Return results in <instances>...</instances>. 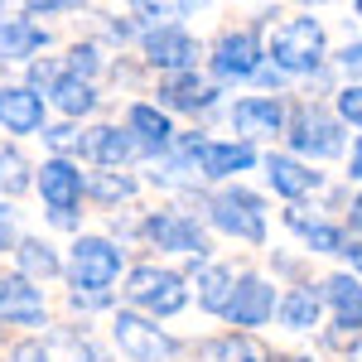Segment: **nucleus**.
Masks as SVG:
<instances>
[{"label": "nucleus", "instance_id": "nucleus-1", "mask_svg": "<svg viewBox=\"0 0 362 362\" xmlns=\"http://www.w3.org/2000/svg\"><path fill=\"white\" fill-rule=\"evenodd\" d=\"M271 63L280 73H319L324 68V25L314 15L280 25L271 39Z\"/></svg>", "mask_w": 362, "mask_h": 362}, {"label": "nucleus", "instance_id": "nucleus-2", "mask_svg": "<svg viewBox=\"0 0 362 362\" xmlns=\"http://www.w3.org/2000/svg\"><path fill=\"white\" fill-rule=\"evenodd\" d=\"M121 295H126L136 309H145L150 319H169V314H179V309L189 305L184 276L160 271V266H131V276H126V290H121Z\"/></svg>", "mask_w": 362, "mask_h": 362}, {"label": "nucleus", "instance_id": "nucleus-3", "mask_svg": "<svg viewBox=\"0 0 362 362\" xmlns=\"http://www.w3.org/2000/svg\"><path fill=\"white\" fill-rule=\"evenodd\" d=\"M208 218L213 227H223L227 237H237V242H261L266 237V203L251 194V189H223V194L208 203Z\"/></svg>", "mask_w": 362, "mask_h": 362}, {"label": "nucleus", "instance_id": "nucleus-4", "mask_svg": "<svg viewBox=\"0 0 362 362\" xmlns=\"http://www.w3.org/2000/svg\"><path fill=\"white\" fill-rule=\"evenodd\" d=\"M121 276V247L107 242V237H78L73 242V266H68V280H73V295L78 290H97L107 295V285Z\"/></svg>", "mask_w": 362, "mask_h": 362}, {"label": "nucleus", "instance_id": "nucleus-5", "mask_svg": "<svg viewBox=\"0 0 362 362\" xmlns=\"http://www.w3.org/2000/svg\"><path fill=\"white\" fill-rule=\"evenodd\" d=\"M112 334H116L121 353L131 362H165V358H174V348H179L150 314H136V309H121V314H116Z\"/></svg>", "mask_w": 362, "mask_h": 362}, {"label": "nucleus", "instance_id": "nucleus-6", "mask_svg": "<svg viewBox=\"0 0 362 362\" xmlns=\"http://www.w3.org/2000/svg\"><path fill=\"white\" fill-rule=\"evenodd\" d=\"M290 145L295 155H314V160H329L343 150V121L329 116L324 107H300L290 121Z\"/></svg>", "mask_w": 362, "mask_h": 362}, {"label": "nucleus", "instance_id": "nucleus-7", "mask_svg": "<svg viewBox=\"0 0 362 362\" xmlns=\"http://www.w3.org/2000/svg\"><path fill=\"white\" fill-rule=\"evenodd\" d=\"M261 39H256V29H227L223 39H218V49H213V78H223V83H247L256 78L266 63H261Z\"/></svg>", "mask_w": 362, "mask_h": 362}, {"label": "nucleus", "instance_id": "nucleus-8", "mask_svg": "<svg viewBox=\"0 0 362 362\" xmlns=\"http://www.w3.org/2000/svg\"><path fill=\"white\" fill-rule=\"evenodd\" d=\"M145 63L150 68H160V73H194L198 63V39L194 34H184L179 25H160L145 34Z\"/></svg>", "mask_w": 362, "mask_h": 362}, {"label": "nucleus", "instance_id": "nucleus-9", "mask_svg": "<svg viewBox=\"0 0 362 362\" xmlns=\"http://www.w3.org/2000/svg\"><path fill=\"white\" fill-rule=\"evenodd\" d=\"M145 237H150L160 251H184V256H194V261L208 256L203 227H198L194 218H184V213H155V218L145 223Z\"/></svg>", "mask_w": 362, "mask_h": 362}, {"label": "nucleus", "instance_id": "nucleus-10", "mask_svg": "<svg viewBox=\"0 0 362 362\" xmlns=\"http://www.w3.org/2000/svg\"><path fill=\"white\" fill-rule=\"evenodd\" d=\"M39 194H44V203H49L54 213H73L87 194L83 169L73 165V160H63V155L44 160V169H39Z\"/></svg>", "mask_w": 362, "mask_h": 362}, {"label": "nucleus", "instance_id": "nucleus-11", "mask_svg": "<svg viewBox=\"0 0 362 362\" xmlns=\"http://www.w3.org/2000/svg\"><path fill=\"white\" fill-rule=\"evenodd\" d=\"M271 314H280L276 285H271V280H261V276H237V295H232L227 319H232L237 329H261Z\"/></svg>", "mask_w": 362, "mask_h": 362}, {"label": "nucleus", "instance_id": "nucleus-12", "mask_svg": "<svg viewBox=\"0 0 362 362\" xmlns=\"http://www.w3.org/2000/svg\"><path fill=\"white\" fill-rule=\"evenodd\" d=\"M232 131L247 140H261V136H280L285 131V102L280 97H242L232 107Z\"/></svg>", "mask_w": 362, "mask_h": 362}, {"label": "nucleus", "instance_id": "nucleus-13", "mask_svg": "<svg viewBox=\"0 0 362 362\" xmlns=\"http://www.w3.org/2000/svg\"><path fill=\"white\" fill-rule=\"evenodd\" d=\"M0 319L5 324H25V329H39L44 324V295L20 271L15 276H0Z\"/></svg>", "mask_w": 362, "mask_h": 362}, {"label": "nucleus", "instance_id": "nucleus-14", "mask_svg": "<svg viewBox=\"0 0 362 362\" xmlns=\"http://www.w3.org/2000/svg\"><path fill=\"white\" fill-rule=\"evenodd\" d=\"M0 126L10 136L44 131V97L34 87H0Z\"/></svg>", "mask_w": 362, "mask_h": 362}, {"label": "nucleus", "instance_id": "nucleus-15", "mask_svg": "<svg viewBox=\"0 0 362 362\" xmlns=\"http://www.w3.org/2000/svg\"><path fill=\"white\" fill-rule=\"evenodd\" d=\"M194 160H198L203 179H232V174L256 165V150H251L247 140H203V150H198Z\"/></svg>", "mask_w": 362, "mask_h": 362}, {"label": "nucleus", "instance_id": "nucleus-16", "mask_svg": "<svg viewBox=\"0 0 362 362\" xmlns=\"http://www.w3.org/2000/svg\"><path fill=\"white\" fill-rule=\"evenodd\" d=\"M218 102V87L198 73H174L160 83V107H174V112H208Z\"/></svg>", "mask_w": 362, "mask_h": 362}, {"label": "nucleus", "instance_id": "nucleus-17", "mask_svg": "<svg viewBox=\"0 0 362 362\" xmlns=\"http://www.w3.org/2000/svg\"><path fill=\"white\" fill-rule=\"evenodd\" d=\"M266 179H271V189H276L280 198H305L314 194L319 184H324V174H314V169L305 165V160H295V155H271L266 160Z\"/></svg>", "mask_w": 362, "mask_h": 362}, {"label": "nucleus", "instance_id": "nucleus-18", "mask_svg": "<svg viewBox=\"0 0 362 362\" xmlns=\"http://www.w3.org/2000/svg\"><path fill=\"white\" fill-rule=\"evenodd\" d=\"M136 150H140L136 136H131V131H116V126H97V131H87V136H83V155H87V160H97L102 169L126 165Z\"/></svg>", "mask_w": 362, "mask_h": 362}, {"label": "nucleus", "instance_id": "nucleus-19", "mask_svg": "<svg viewBox=\"0 0 362 362\" xmlns=\"http://www.w3.org/2000/svg\"><path fill=\"white\" fill-rule=\"evenodd\" d=\"M285 227L300 232L309 242V251H319V256H343L348 251V237L334 223H324V218H309L305 208H285Z\"/></svg>", "mask_w": 362, "mask_h": 362}, {"label": "nucleus", "instance_id": "nucleus-20", "mask_svg": "<svg viewBox=\"0 0 362 362\" xmlns=\"http://www.w3.org/2000/svg\"><path fill=\"white\" fill-rule=\"evenodd\" d=\"M126 131H131L136 145H145V150H165L169 140H174V126H169L165 107H150V102H131V107H126Z\"/></svg>", "mask_w": 362, "mask_h": 362}, {"label": "nucleus", "instance_id": "nucleus-21", "mask_svg": "<svg viewBox=\"0 0 362 362\" xmlns=\"http://www.w3.org/2000/svg\"><path fill=\"white\" fill-rule=\"evenodd\" d=\"M194 271H198V305L208 309V314H227L232 295H237L232 271L227 266H203V261H194Z\"/></svg>", "mask_w": 362, "mask_h": 362}, {"label": "nucleus", "instance_id": "nucleus-22", "mask_svg": "<svg viewBox=\"0 0 362 362\" xmlns=\"http://www.w3.org/2000/svg\"><path fill=\"white\" fill-rule=\"evenodd\" d=\"M49 44V34L29 20H5L0 25V63H15V58H34Z\"/></svg>", "mask_w": 362, "mask_h": 362}, {"label": "nucleus", "instance_id": "nucleus-23", "mask_svg": "<svg viewBox=\"0 0 362 362\" xmlns=\"http://www.w3.org/2000/svg\"><path fill=\"white\" fill-rule=\"evenodd\" d=\"M324 305L338 309V324L362 329V280L358 276H329L324 280Z\"/></svg>", "mask_w": 362, "mask_h": 362}, {"label": "nucleus", "instance_id": "nucleus-24", "mask_svg": "<svg viewBox=\"0 0 362 362\" xmlns=\"http://www.w3.org/2000/svg\"><path fill=\"white\" fill-rule=\"evenodd\" d=\"M319 314H324V295H314V290H290L285 300H280V324L285 329H295V334H309V329H319Z\"/></svg>", "mask_w": 362, "mask_h": 362}, {"label": "nucleus", "instance_id": "nucleus-25", "mask_svg": "<svg viewBox=\"0 0 362 362\" xmlns=\"http://www.w3.org/2000/svg\"><path fill=\"white\" fill-rule=\"evenodd\" d=\"M15 261H20V276L25 280H54L58 271H63V261H58V251L49 247V242H39V237H25L20 247H15Z\"/></svg>", "mask_w": 362, "mask_h": 362}, {"label": "nucleus", "instance_id": "nucleus-26", "mask_svg": "<svg viewBox=\"0 0 362 362\" xmlns=\"http://www.w3.org/2000/svg\"><path fill=\"white\" fill-rule=\"evenodd\" d=\"M49 102H54L63 116H87L92 107H97V87L87 83V78H73V73H63L54 83V92H49Z\"/></svg>", "mask_w": 362, "mask_h": 362}, {"label": "nucleus", "instance_id": "nucleus-27", "mask_svg": "<svg viewBox=\"0 0 362 362\" xmlns=\"http://www.w3.org/2000/svg\"><path fill=\"white\" fill-rule=\"evenodd\" d=\"M213 362H271V348L251 334H227L213 343Z\"/></svg>", "mask_w": 362, "mask_h": 362}, {"label": "nucleus", "instance_id": "nucleus-28", "mask_svg": "<svg viewBox=\"0 0 362 362\" xmlns=\"http://www.w3.org/2000/svg\"><path fill=\"white\" fill-rule=\"evenodd\" d=\"M87 194L102 198V203H126V198L136 194V179L131 174H116V169H97L87 179Z\"/></svg>", "mask_w": 362, "mask_h": 362}, {"label": "nucleus", "instance_id": "nucleus-29", "mask_svg": "<svg viewBox=\"0 0 362 362\" xmlns=\"http://www.w3.org/2000/svg\"><path fill=\"white\" fill-rule=\"evenodd\" d=\"M49 362H102L97 343H87L83 334H58L49 343Z\"/></svg>", "mask_w": 362, "mask_h": 362}, {"label": "nucleus", "instance_id": "nucleus-30", "mask_svg": "<svg viewBox=\"0 0 362 362\" xmlns=\"http://www.w3.org/2000/svg\"><path fill=\"white\" fill-rule=\"evenodd\" d=\"M20 189H29V165L20 150H0V194L15 198Z\"/></svg>", "mask_w": 362, "mask_h": 362}, {"label": "nucleus", "instance_id": "nucleus-31", "mask_svg": "<svg viewBox=\"0 0 362 362\" xmlns=\"http://www.w3.org/2000/svg\"><path fill=\"white\" fill-rule=\"evenodd\" d=\"M68 68H73V78H97V68H102V49L97 44H73V54H68Z\"/></svg>", "mask_w": 362, "mask_h": 362}, {"label": "nucleus", "instance_id": "nucleus-32", "mask_svg": "<svg viewBox=\"0 0 362 362\" xmlns=\"http://www.w3.org/2000/svg\"><path fill=\"white\" fill-rule=\"evenodd\" d=\"M338 121H348V126L362 131V83H348L338 92Z\"/></svg>", "mask_w": 362, "mask_h": 362}, {"label": "nucleus", "instance_id": "nucleus-33", "mask_svg": "<svg viewBox=\"0 0 362 362\" xmlns=\"http://www.w3.org/2000/svg\"><path fill=\"white\" fill-rule=\"evenodd\" d=\"M324 343L334 348V353H362V334L353 324H334V329H324Z\"/></svg>", "mask_w": 362, "mask_h": 362}, {"label": "nucleus", "instance_id": "nucleus-34", "mask_svg": "<svg viewBox=\"0 0 362 362\" xmlns=\"http://www.w3.org/2000/svg\"><path fill=\"white\" fill-rule=\"evenodd\" d=\"M44 140L54 145V150L63 155V160H68V150H83V136H78L73 126H54V131H44Z\"/></svg>", "mask_w": 362, "mask_h": 362}, {"label": "nucleus", "instance_id": "nucleus-35", "mask_svg": "<svg viewBox=\"0 0 362 362\" xmlns=\"http://www.w3.org/2000/svg\"><path fill=\"white\" fill-rule=\"evenodd\" d=\"M15 223H20V213H15L10 203H0V251L20 247V242H15Z\"/></svg>", "mask_w": 362, "mask_h": 362}, {"label": "nucleus", "instance_id": "nucleus-36", "mask_svg": "<svg viewBox=\"0 0 362 362\" xmlns=\"http://www.w3.org/2000/svg\"><path fill=\"white\" fill-rule=\"evenodd\" d=\"M58 78H63V73H54V63H34V68H29V87H34V92H39V87H49V92H54Z\"/></svg>", "mask_w": 362, "mask_h": 362}, {"label": "nucleus", "instance_id": "nucleus-37", "mask_svg": "<svg viewBox=\"0 0 362 362\" xmlns=\"http://www.w3.org/2000/svg\"><path fill=\"white\" fill-rule=\"evenodd\" d=\"M63 10H68L63 0H34V5H25L29 20H44V15H63Z\"/></svg>", "mask_w": 362, "mask_h": 362}, {"label": "nucleus", "instance_id": "nucleus-38", "mask_svg": "<svg viewBox=\"0 0 362 362\" xmlns=\"http://www.w3.org/2000/svg\"><path fill=\"white\" fill-rule=\"evenodd\" d=\"M338 63H343V68H348V73L358 78V73H362V39H358V44H348V49L338 54Z\"/></svg>", "mask_w": 362, "mask_h": 362}, {"label": "nucleus", "instance_id": "nucleus-39", "mask_svg": "<svg viewBox=\"0 0 362 362\" xmlns=\"http://www.w3.org/2000/svg\"><path fill=\"white\" fill-rule=\"evenodd\" d=\"M73 305H78V309H102V305H107V295H97V290H78Z\"/></svg>", "mask_w": 362, "mask_h": 362}, {"label": "nucleus", "instance_id": "nucleus-40", "mask_svg": "<svg viewBox=\"0 0 362 362\" xmlns=\"http://www.w3.org/2000/svg\"><path fill=\"white\" fill-rule=\"evenodd\" d=\"M348 227L362 232V194H353V203H348Z\"/></svg>", "mask_w": 362, "mask_h": 362}, {"label": "nucleus", "instance_id": "nucleus-41", "mask_svg": "<svg viewBox=\"0 0 362 362\" xmlns=\"http://www.w3.org/2000/svg\"><path fill=\"white\" fill-rule=\"evenodd\" d=\"M348 174H353V179H362V136L353 140V160H348Z\"/></svg>", "mask_w": 362, "mask_h": 362}, {"label": "nucleus", "instance_id": "nucleus-42", "mask_svg": "<svg viewBox=\"0 0 362 362\" xmlns=\"http://www.w3.org/2000/svg\"><path fill=\"white\" fill-rule=\"evenodd\" d=\"M343 256H348L353 266H362V242H348V251H343Z\"/></svg>", "mask_w": 362, "mask_h": 362}, {"label": "nucleus", "instance_id": "nucleus-43", "mask_svg": "<svg viewBox=\"0 0 362 362\" xmlns=\"http://www.w3.org/2000/svg\"><path fill=\"white\" fill-rule=\"evenodd\" d=\"M353 10H358V15H362V0H358V5H353Z\"/></svg>", "mask_w": 362, "mask_h": 362}]
</instances>
